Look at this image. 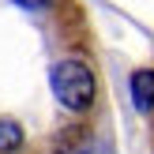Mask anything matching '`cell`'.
Masks as SVG:
<instances>
[{"label": "cell", "instance_id": "2", "mask_svg": "<svg viewBox=\"0 0 154 154\" xmlns=\"http://www.w3.org/2000/svg\"><path fill=\"white\" fill-rule=\"evenodd\" d=\"M26 150V128L15 117H0V154H23Z\"/></svg>", "mask_w": 154, "mask_h": 154}, {"label": "cell", "instance_id": "4", "mask_svg": "<svg viewBox=\"0 0 154 154\" xmlns=\"http://www.w3.org/2000/svg\"><path fill=\"white\" fill-rule=\"evenodd\" d=\"M11 4L26 8V11H42V8H53V4H60V0H11Z\"/></svg>", "mask_w": 154, "mask_h": 154}, {"label": "cell", "instance_id": "5", "mask_svg": "<svg viewBox=\"0 0 154 154\" xmlns=\"http://www.w3.org/2000/svg\"><path fill=\"white\" fill-rule=\"evenodd\" d=\"M150 150H154V109H150Z\"/></svg>", "mask_w": 154, "mask_h": 154}, {"label": "cell", "instance_id": "3", "mask_svg": "<svg viewBox=\"0 0 154 154\" xmlns=\"http://www.w3.org/2000/svg\"><path fill=\"white\" fill-rule=\"evenodd\" d=\"M132 98H135V109L139 113L154 109V68H143V72L132 75Z\"/></svg>", "mask_w": 154, "mask_h": 154}, {"label": "cell", "instance_id": "1", "mask_svg": "<svg viewBox=\"0 0 154 154\" xmlns=\"http://www.w3.org/2000/svg\"><path fill=\"white\" fill-rule=\"evenodd\" d=\"M49 90L68 113L83 117L98 102V75L83 57H60L49 72Z\"/></svg>", "mask_w": 154, "mask_h": 154}]
</instances>
